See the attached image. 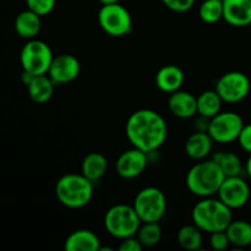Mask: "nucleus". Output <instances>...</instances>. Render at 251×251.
I'll use <instances>...</instances> for the list:
<instances>
[{"label": "nucleus", "instance_id": "obj_27", "mask_svg": "<svg viewBox=\"0 0 251 251\" xmlns=\"http://www.w3.org/2000/svg\"><path fill=\"white\" fill-rule=\"evenodd\" d=\"M199 16L205 24H216L223 19V0H205L199 9Z\"/></svg>", "mask_w": 251, "mask_h": 251}, {"label": "nucleus", "instance_id": "obj_10", "mask_svg": "<svg viewBox=\"0 0 251 251\" xmlns=\"http://www.w3.org/2000/svg\"><path fill=\"white\" fill-rule=\"evenodd\" d=\"M250 80L242 71H229L220 77L216 88L226 103H238L248 97L250 92Z\"/></svg>", "mask_w": 251, "mask_h": 251}, {"label": "nucleus", "instance_id": "obj_21", "mask_svg": "<svg viewBox=\"0 0 251 251\" xmlns=\"http://www.w3.org/2000/svg\"><path fill=\"white\" fill-rule=\"evenodd\" d=\"M108 171L107 157L100 152H91L83 158L81 164V173L92 183L98 181L105 176Z\"/></svg>", "mask_w": 251, "mask_h": 251}, {"label": "nucleus", "instance_id": "obj_9", "mask_svg": "<svg viewBox=\"0 0 251 251\" xmlns=\"http://www.w3.org/2000/svg\"><path fill=\"white\" fill-rule=\"evenodd\" d=\"M244 125L243 118L237 113L220 112L210 119L207 132L215 142L230 144L237 141Z\"/></svg>", "mask_w": 251, "mask_h": 251}, {"label": "nucleus", "instance_id": "obj_33", "mask_svg": "<svg viewBox=\"0 0 251 251\" xmlns=\"http://www.w3.org/2000/svg\"><path fill=\"white\" fill-rule=\"evenodd\" d=\"M245 171H247L248 176H249L251 178V153H250L249 158H248L247 163H245Z\"/></svg>", "mask_w": 251, "mask_h": 251}, {"label": "nucleus", "instance_id": "obj_14", "mask_svg": "<svg viewBox=\"0 0 251 251\" xmlns=\"http://www.w3.org/2000/svg\"><path fill=\"white\" fill-rule=\"evenodd\" d=\"M223 20L233 27L251 25V0H223Z\"/></svg>", "mask_w": 251, "mask_h": 251}, {"label": "nucleus", "instance_id": "obj_2", "mask_svg": "<svg viewBox=\"0 0 251 251\" xmlns=\"http://www.w3.org/2000/svg\"><path fill=\"white\" fill-rule=\"evenodd\" d=\"M191 220L202 232L215 233L226 230L233 221L232 208L222 202L220 199L202 198L193 208Z\"/></svg>", "mask_w": 251, "mask_h": 251}, {"label": "nucleus", "instance_id": "obj_11", "mask_svg": "<svg viewBox=\"0 0 251 251\" xmlns=\"http://www.w3.org/2000/svg\"><path fill=\"white\" fill-rule=\"evenodd\" d=\"M218 199L232 210L244 207L250 199V188L247 181L238 176H226L218 189Z\"/></svg>", "mask_w": 251, "mask_h": 251}, {"label": "nucleus", "instance_id": "obj_20", "mask_svg": "<svg viewBox=\"0 0 251 251\" xmlns=\"http://www.w3.org/2000/svg\"><path fill=\"white\" fill-rule=\"evenodd\" d=\"M54 87H55V83L49 77L48 74H46V75L34 76L31 82L27 85V91H28L29 98L34 103L44 104L53 97Z\"/></svg>", "mask_w": 251, "mask_h": 251}, {"label": "nucleus", "instance_id": "obj_8", "mask_svg": "<svg viewBox=\"0 0 251 251\" xmlns=\"http://www.w3.org/2000/svg\"><path fill=\"white\" fill-rule=\"evenodd\" d=\"M98 24L105 33L112 37L127 36L132 31L131 15L119 2L102 5L98 11Z\"/></svg>", "mask_w": 251, "mask_h": 251}, {"label": "nucleus", "instance_id": "obj_23", "mask_svg": "<svg viewBox=\"0 0 251 251\" xmlns=\"http://www.w3.org/2000/svg\"><path fill=\"white\" fill-rule=\"evenodd\" d=\"M230 244L237 248L251 245V223L247 221H232L226 229Z\"/></svg>", "mask_w": 251, "mask_h": 251}, {"label": "nucleus", "instance_id": "obj_18", "mask_svg": "<svg viewBox=\"0 0 251 251\" xmlns=\"http://www.w3.org/2000/svg\"><path fill=\"white\" fill-rule=\"evenodd\" d=\"M185 81L183 70L176 65H164L156 74V86L164 93L179 91Z\"/></svg>", "mask_w": 251, "mask_h": 251}, {"label": "nucleus", "instance_id": "obj_4", "mask_svg": "<svg viewBox=\"0 0 251 251\" xmlns=\"http://www.w3.org/2000/svg\"><path fill=\"white\" fill-rule=\"evenodd\" d=\"M226 179L225 173L213 159L200 161L186 174V186L189 191L199 198H210L218 193Z\"/></svg>", "mask_w": 251, "mask_h": 251}, {"label": "nucleus", "instance_id": "obj_31", "mask_svg": "<svg viewBox=\"0 0 251 251\" xmlns=\"http://www.w3.org/2000/svg\"><path fill=\"white\" fill-rule=\"evenodd\" d=\"M118 249L120 251H141L144 249V247H142V244L140 243V240L137 239L136 235H134V237H129L123 239Z\"/></svg>", "mask_w": 251, "mask_h": 251}, {"label": "nucleus", "instance_id": "obj_25", "mask_svg": "<svg viewBox=\"0 0 251 251\" xmlns=\"http://www.w3.org/2000/svg\"><path fill=\"white\" fill-rule=\"evenodd\" d=\"M212 159L220 166L226 176H242L243 163L238 154L233 152H217Z\"/></svg>", "mask_w": 251, "mask_h": 251}, {"label": "nucleus", "instance_id": "obj_19", "mask_svg": "<svg viewBox=\"0 0 251 251\" xmlns=\"http://www.w3.org/2000/svg\"><path fill=\"white\" fill-rule=\"evenodd\" d=\"M41 17L42 16L29 9L20 12L15 19V31L21 38L27 39V41L36 38L42 28Z\"/></svg>", "mask_w": 251, "mask_h": 251}, {"label": "nucleus", "instance_id": "obj_3", "mask_svg": "<svg viewBox=\"0 0 251 251\" xmlns=\"http://www.w3.org/2000/svg\"><path fill=\"white\" fill-rule=\"evenodd\" d=\"M55 195L59 202L68 208H82L93 198V183L82 173H68L56 181Z\"/></svg>", "mask_w": 251, "mask_h": 251}, {"label": "nucleus", "instance_id": "obj_24", "mask_svg": "<svg viewBox=\"0 0 251 251\" xmlns=\"http://www.w3.org/2000/svg\"><path fill=\"white\" fill-rule=\"evenodd\" d=\"M176 239L183 249L196 251L202 245V230L195 225L184 226L179 229Z\"/></svg>", "mask_w": 251, "mask_h": 251}, {"label": "nucleus", "instance_id": "obj_1", "mask_svg": "<svg viewBox=\"0 0 251 251\" xmlns=\"http://www.w3.org/2000/svg\"><path fill=\"white\" fill-rule=\"evenodd\" d=\"M125 132L132 147L151 153L166 142L168 125L166 119L156 110L139 109L127 119Z\"/></svg>", "mask_w": 251, "mask_h": 251}, {"label": "nucleus", "instance_id": "obj_32", "mask_svg": "<svg viewBox=\"0 0 251 251\" xmlns=\"http://www.w3.org/2000/svg\"><path fill=\"white\" fill-rule=\"evenodd\" d=\"M240 147L248 153H251V124L244 125L239 137H238Z\"/></svg>", "mask_w": 251, "mask_h": 251}, {"label": "nucleus", "instance_id": "obj_5", "mask_svg": "<svg viewBox=\"0 0 251 251\" xmlns=\"http://www.w3.org/2000/svg\"><path fill=\"white\" fill-rule=\"evenodd\" d=\"M141 223L135 208L124 203L112 206L104 216L105 230L119 240L136 235Z\"/></svg>", "mask_w": 251, "mask_h": 251}, {"label": "nucleus", "instance_id": "obj_17", "mask_svg": "<svg viewBox=\"0 0 251 251\" xmlns=\"http://www.w3.org/2000/svg\"><path fill=\"white\" fill-rule=\"evenodd\" d=\"M213 140L207 131H195L186 139L185 153L195 161H202L212 151Z\"/></svg>", "mask_w": 251, "mask_h": 251}, {"label": "nucleus", "instance_id": "obj_29", "mask_svg": "<svg viewBox=\"0 0 251 251\" xmlns=\"http://www.w3.org/2000/svg\"><path fill=\"white\" fill-rule=\"evenodd\" d=\"M229 245H230L229 238H228L226 230H220V232L211 233L210 247L212 250L225 251L228 249Z\"/></svg>", "mask_w": 251, "mask_h": 251}, {"label": "nucleus", "instance_id": "obj_28", "mask_svg": "<svg viewBox=\"0 0 251 251\" xmlns=\"http://www.w3.org/2000/svg\"><path fill=\"white\" fill-rule=\"evenodd\" d=\"M27 7L39 16H46L50 14L55 7L56 0H26Z\"/></svg>", "mask_w": 251, "mask_h": 251}, {"label": "nucleus", "instance_id": "obj_30", "mask_svg": "<svg viewBox=\"0 0 251 251\" xmlns=\"http://www.w3.org/2000/svg\"><path fill=\"white\" fill-rule=\"evenodd\" d=\"M169 10L174 12H179V14H183V12H188L189 10L193 9L194 4H195V0H161Z\"/></svg>", "mask_w": 251, "mask_h": 251}, {"label": "nucleus", "instance_id": "obj_12", "mask_svg": "<svg viewBox=\"0 0 251 251\" xmlns=\"http://www.w3.org/2000/svg\"><path fill=\"white\" fill-rule=\"evenodd\" d=\"M149 159L146 152L132 147L123 152L117 159L115 169L123 179H135L141 176L146 169Z\"/></svg>", "mask_w": 251, "mask_h": 251}, {"label": "nucleus", "instance_id": "obj_16", "mask_svg": "<svg viewBox=\"0 0 251 251\" xmlns=\"http://www.w3.org/2000/svg\"><path fill=\"white\" fill-rule=\"evenodd\" d=\"M66 251H100V240L90 229H78L68 235L64 243Z\"/></svg>", "mask_w": 251, "mask_h": 251}, {"label": "nucleus", "instance_id": "obj_7", "mask_svg": "<svg viewBox=\"0 0 251 251\" xmlns=\"http://www.w3.org/2000/svg\"><path fill=\"white\" fill-rule=\"evenodd\" d=\"M53 51L50 47L39 39H28L20 54V61L24 71L34 76L48 74L53 61Z\"/></svg>", "mask_w": 251, "mask_h": 251}, {"label": "nucleus", "instance_id": "obj_13", "mask_svg": "<svg viewBox=\"0 0 251 251\" xmlns=\"http://www.w3.org/2000/svg\"><path fill=\"white\" fill-rule=\"evenodd\" d=\"M81 65L76 56L71 54H60L54 56L49 68L48 76L55 85L73 82L80 75Z\"/></svg>", "mask_w": 251, "mask_h": 251}, {"label": "nucleus", "instance_id": "obj_15", "mask_svg": "<svg viewBox=\"0 0 251 251\" xmlns=\"http://www.w3.org/2000/svg\"><path fill=\"white\" fill-rule=\"evenodd\" d=\"M168 108L174 117L180 119H190L198 114V97L186 91H176L171 93Z\"/></svg>", "mask_w": 251, "mask_h": 251}, {"label": "nucleus", "instance_id": "obj_34", "mask_svg": "<svg viewBox=\"0 0 251 251\" xmlns=\"http://www.w3.org/2000/svg\"><path fill=\"white\" fill-rule=\"evenodd\" d=\"M102 5H108V4H115V2H119L120 0H98Z\"/></svg>", "mask_w": 251, "mask_h": 251}, {"label": "nucleus", "instance_id": "obj_26", "mask_svg": "<svg viewBox=\"0 0 251 251\" xmlns=\"http://www.w3.org/2000/svg\"><path fill=\"white\" fill-rule=\"evenodd\" d=\"M144 248L156 247L162 239V228L158 222L141 223L136 234Z\"/></svg>", "mask_w": 251, "mask_h": 251}, {"label": "nucleus", "instance_id": "obj_6", "mask_svg": "<svg viewBox=\"0 0 251 251\" xmlns=\"http://www.w3.org/2000/svg\"><path fill=\"white\" fill-rule=\"evenodd\" d=\"M132 207L142 223L159 222L167 212V198L161 189L147 186L135 196Z\"/></svg>", "mask_w": 251, "mask_h": 251}, {"label": "nucleus", "instance_id": "obj_22", "mask_svg": "<svg viewBox=\"0 0 251 251\" xmlns=\"http://www.w3.org/2000/svg\"><path fill=\"white\" fill-rule=\"evenodd\" d=\"M222 98L216 90H207L198 97V114L211 119L222 112Z\"/></svg>", "mask_w": 251, "mask_h": 251}]
</instances>
